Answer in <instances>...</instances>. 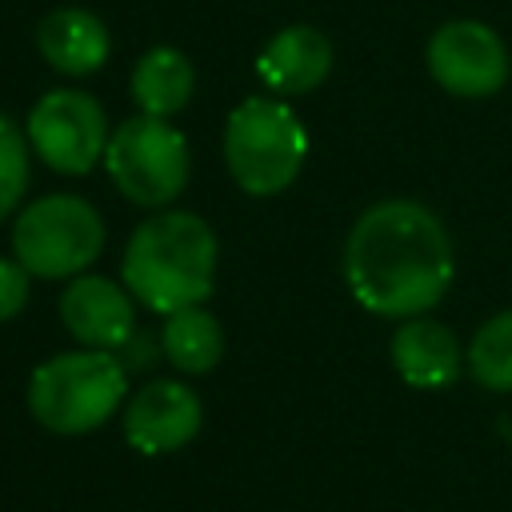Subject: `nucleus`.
Masks as SVG:
<instances>
[{"mask_svg": "<svg viewBox=\"0 0 512 512\" xmlns=\"http://www.w3.org/2000/svg\"><path fill=\"white\" fill-rule=\"evenodd\" d=\"M308 156V132L300 116L276 96H252L232 108L224 124V160L232 180L248 196L284 192Z\"/></svg>", "mask_w": 512, "mask_h": 512, "instance_id": "obj_4", "label": "nucleus"}, {"mask_svg": "<svg viewBox=\"0 0 512 512\" xmlns=\"http://www.w3.org/2000/svg\"><path fill=\"white\" fill-rule=\"evenodd\" d=\"M100 248H104V220L88 200L72 192H52L32 200L12 224V252L28 268V276H44V280L80 276L100 256Z\"/></svg>", "mask_w": 512, "mask_h": 512, "instance_id": "obj_5", "label": "nucleus"}, {"mask_svg": "<svg viewBox=\"0 0 512 512\" xmlns=\"http://www.w3.org/2000/svg\"><path fill=\"white\" fill-rule=\"evenodd\" d=\"M392 364L412 388H448L464 368V348L440 320L408 316L392 336Z\"/></svg>", "mask_w": 512, "mask_h": 512, "instance_id": "obj_12", "label": "nucleus"}, {"mask_svg": "<svg viewBox=\"0 0 512 512\" xmlns=\"http://www.w3.org/2000/svg\"><path fill=\"white\" fill-rule=\"evenodd\" d=\"M24 188H28V144L16 120L0 112V220L16 212Z\"/></svg>", "mask_w": 512, "mask_h": 512, "instance_id": "obj_17", "label": "nucleus"}, {"mask_svg": "<svg viewBox=\"0 0 512 512\" xmlns=\"http://www.w3.org/2000/svg\"><path fill=\"white\" fill-rule=\"evenodd\" d=\"M104 168L112 184L144 208H164L172 204L192 172L188 140L164 120V116H132L124 120L104 152Z\"/></svg>", "mask_w": 512, "mask_h": 512, "instance_id": "obj_6", "label": "nucleus"}, {"mask_svg": "<svg viewBox=\"0 0 512 512\" xmlns=\"http://www.w3.org/2000/svg\"><path fill=\"white\" fill-rule=\"evenodd\" d=\"M452 276V240L440 216L416 200H380L348 232L344 280L356 304L376 316H424L444 300Z\"/></svg>", "mask_w": 512, "mask_h": 512, "instance_id": "obj_1", "label": "nucleus"}, {"mask_svg": "<svg viewBox=\"0 0 512 512\" xmlns=\"http://www.w3.org/2000/svg\"><path fill=\"white\" fill-rule=\"evenodd\" d=\"M256 72L276 96H304V92L320 88L324 76L332 72V44L320 28L292 24L264 44Z\"/></svg>", "mask_w": 512, "mask_h": 512, "instance_id": "obj_11", "label": "nucleus"}, {"mask_svg": "<svg viewBox=\"0 0 512 512\" xmlns=\"http://www.w3.org/2000/svg\"><path fill=\"white\" fill-rule=\"evenodd\" d=\"M160 352L188 376H200L208 368L220 364L224 356V332L216 324L212 312H204L200 304L192 308H180L164 320V332H160Z\"/></svg>", "mask_w": 512, "mask_h": 512, "instance_id": "obj_15", "label": "nucleus"}, {"mask_svg": "<svg viewBox=\"0 0 512 512\" xmlns=\"http://www.w3.org/2000/svg\"><path fill=\"white\" fill-rule=\"evenodd\" d=\"M60 320L84 348L116 352L136 332L132 292L124 284H112L108 276L80 272V276H72V284L60 296Z\"/></svg>", "mask_w": 512, "mask_h": 512, "instance_id": "obj_10", "label": "nucleus"}, {"mask_svg": "<svg viewBox=\"0 0 512 512\" xmlns=\"http://www.w3.org/2000/svg\"><path fill=\"white\" fill-rule=\"evenodd\" d=\"M128 396V368L116 352L76 348L44 360L28 380L32 416L60 436H84L100 428Z\"/></svg>", "mask_w": 512, "mask_h": 512, "instance_id": "obj_3", "label": "nucleus"}, {"mask_svg": "<svg viewBox=\"0 0 512 512\" xmlns=\"http://www.w3.org/2000/svg\"><path fill=\"white\" fill-rule=\"evenodd\" d=\"M200 396L180 380L144 384L124 408V440L144 456H164L184 448L200 432Z\"/></svg>", "mask_w": 512, "mask_h": 512, "instance_id": "obj_9", "label": "nucleus"}, {"mask_svg": "<svg viewBox=\"0 0 512 512\" xmlns=\"http://www.w3.org/2000/svg\"><path fill=\"white\" fill-rule=\"evenodd\" d=\"M468 372L492 392H512V308L476 328L468 344Z\"/></svg>", "mask_w": 512, "mask_h": 512, "instance_id": "obj_16", "label": "nucleus"}, {"mask_svg": "<svg viewBox=\"0 0 512 512\" xmlns=\"http://www.w3.org/2000/svg\"><path fill=\"white\" fill-rule=\"evenodd\" d=\"M36 48L56 72L92 76L104 68V60L112 52V36H108L104 20L88 8H56L40 20Z\"/></svg>", "mask_w": 512, "mask_h": 512, "instance_id": "obj_13", "label": "nucleus"}, {"mask_svg": "<svg viewBox=\"0 0 512 512\" xmlns=\"http://www.w3.org/2000/svg\"><path fill=\"white\" fill-rule=\"evenodd\" d=\"M196 88V68L176 48H152L132 68V100L144 116H176Z\"/></svg>", "mask_w": 512, "mask_h": 512, "instance_id": "obj_14", "label": "nucleus"}, {"mask_svg": "<svg viewBox=\"0 0 512 512\" xmlns=\"http://www.w3.org/2000/svg\"><path fill=\"white\" fill-rule=\"evenodd\" d=\"M124 288L160 316L200 304L216 280V236L196 212L148 216L124 248Z\"/></svg>", "mask_w": 512, "mask_h": 512, "instance_id": "obj_2", "label": "nucleus"}, {"mask_svg": "<svg viewBox=\"0 0 512 512\" xmlns=\"http://www.w3.org/2000/svg\"><path fill=\"white\" fill-rule=\"evenodd\" d=\"M28 144L36 156L64 176H84L96 160H104L112 128L96 96L76 88H52L44 92L28 112Z\"/></svg>", "mask_w": 512, "mask_h": 512, "instance_id": "obj_7", "label": "nucleus"}, {"mask_svg": "<svg viewBox=\"0 0 512 512\" xmlns=\"http://www.w3.org/2000/svg\"><path fill=\"white\" fill-rule=\"evenodd\" d=\"M28 304V268L20 260H0V324Z\"/></svg>", "mask_w": 512, "mask_h": 512, "instance_id": "obj_18", "label": "nucleus"}, {"mask_svg": "<svg viewBox=\"0 0 512 512\" xmlns=\"http://www.w3.org/2000/svg\"><path fill=\"white\" fill-rule=\"evenodd\" d=\"M432 80L464 100H484L508 80V48L480 20H448L428 40Z\"/></svg>", "mask_w": 512, "mask_h": 512, "instance_id": "obj_8", "label": "nucleus"}]
</instances>
